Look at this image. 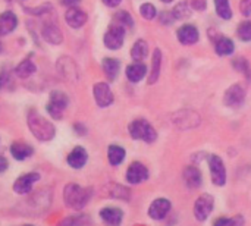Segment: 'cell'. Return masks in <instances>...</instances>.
<instances>
[{
	"label": "cell",
	"instance_id": "obj_47",
	"mask_svg": "<svg viewBox=\"0 0 251 226\" xmlns=\"http://www.w3.org/2000/svg\"><path fill=\"white\" fill-rule=\"evenodd\" d=\"M247 76H249V81L251 82V69H249V72H247Z\"/></svg>",
	"mask_w": 251,
	"mask_h": 226
},
{
	"label": "cell",
	"instance_id": "obj_38",
	"mask_svg": "<svg viewBox=\"0 0 251 226\" xmlns=\"http://www.w3.org/2000/svg\"><path fill=\"white\" fill-rule=\"evenodd\" d=\"M110 196H112V197H116V199L128 200V199H129V191H128L125 187L116 185V187H115V190H112V191H110Z\"/></svg>",
	"mask_w": 251,
	"mask_h": 226
},
{
	"label": "cell",
	"instance_id": "obj_7",
	"mask_svg": "<svg viewBox=\"0 0 251 226\" xmlns=\"http://www.w3.org/2000/svg\"><path fill=\"white\" fill-rule=\"evenodd\" d=\"M207 162H209V169H210L213 184L218 187H224L226 182V169H225L224 160L219 156L212 154V156H209Z\"/></svg>",
	"mask_w": 251,
	"mask_h": 226
},
{
	"label": "cell",
	"instance_id": "obj_4",
	"mask_svg": "<svg viewBox=\"0 0 251 226\" xmlns=\"http://www.w3.org/2000/svg\"><path fill=\"white\" fill-rule=\"evenodd\" d=\"M129 135L134 140H143L146 143H153L157 138L156 129L144 119H135L128 126Z\"/></svg>",
	"mask_w": 251,
	"mask_h": 226
},
{
	"label": "cell",
	"instance_id": "obj_48",
	"mask_svg": "<svg viewBox=\"0 0 251 226\" xmlns=\"http://www.w3.org/2000/svg\"><path fill=\"white\" fill-rule=\"evenodd\" d=\"M163 3H171V1H174V0H162Z\"/></svg>",
	"mask_w": 251,
	"mask_h": 226
},
{
	"label": "cell",
	"instance_id": "obj_43",
	"mask_svg": "<svg viewBox=\"0 0 251 226\" xmlns=\"http://www.w3.org/2000/svg\"><path fill=\"white\" fill-rule=\"evenodd\" d=\"M79 1H81V0H60V3H62L63 6H68V7H74V6H76Z\"/></svg>",
	"mask_w": 251,
	"mask_h": 226
},
{
	"label": "cell",
	"instance_id": "obj_29",
	"mask_svg": "<svg viewBox=\"0 0 251 226\" xmlns=\"http://www.w3.org/2000/svg\"><path fill=\"white\" fill-rule=\"evenodd\" d=\"M35 63L29 59V57H26V59H24L22 62H19V65L16 66V69H15V74L19 76V78H28V76H31L34 72H35Z\"/></svg>",
	"mask_w": 251,
	"mask_h": 226
},
{
	"label": "cell",
	"instance_id": "obj_2",
	"mask_svg": "<svg viewBox=\"0 0 251 226\" xmlns=\"http://www.w3.org/2000/svg\"><path fill=\"white\" fill-rule=\"evenodd\" d=\"M93 197V188H85L78 184H68L63 188V201L69 209L82 210Z\"/></svg>",
	"mask_w": 251,
	"mask_h": 226
},
{
	"label": "cell",
	"instance_id": "obj_22",
	"mask_svg": "<svg viewBox=\"0 0 251 226\" xmlns=\"http://www.w3.org/2000/svg\"><path fill=\"white\" fill-rule=\"evenodd\" d=\"M147 68L143 62H135L132 65H128L125 69V75L131 82H140L146 76Z\"/></svg>",
	"mask_w": 251,
	"mask_h": 226
},
{
	"label": "cell",
	"instance_id": "obj_32",
	"mask_svg": "<svg viewBox=\"0 0 251 226\" xmlns=\"http://www.w3.org/2000/svg\"><path fill=\"white\" fill-rule=\"evenodd\" d=\"M193 7H191V3H188V1H181V3H178L176 6H175V9L172 10V13H174V16H175V19H187V18H190L191 16V13H193Z\"/></svg>",
	"mask_w": 251,
	"mask_h": 226
},
{
	"label": "cell",
	"instance_id": "obj_16",
	"mask_svg": "<svg viewBox=\"0 0 251 226\" xmlns=\"http://www.w3.org/2000/svg\"><path fill=\"white\" fill-rule=\"evenodd\" d=\"M100 218L107 226H121L124 212L118 207H104L100 210Z\"/></svg>",
	"mask_w": 251,
	"mask_h": 226
},
{
	"label": "cell",
	"instance_id": "obj_34",
	"mask_svg": "<svg viewBox=\"0 0 251 226\" xmlns=\"http://www.w3.org/2000/svg\"><path fill=\"white\" fill-rule=\"evenodd\" d=\"M237 35L241 41H251V21H244L238 25Z\"/></svg>",
	"mask_w": 251,
	"mask_h": 226
},
{
	"label": "cell",
	"instance_id": "obj_41",
	"mask_svg": "<svg viewBox=\"0 0 251 226\" xmlns=\"http://www.w3.org/2000/svg\"><path fill=\"white\" fill-rule=\"evenodd\" d=\"M191 7L194 10H204L206 9V0H191Z\"/></svg>",
	"mask_w": 251,
	"mask_h": 226
},
{
	"label": "cell",
	"instance_id": "obj_37",
	"mask_svg": "<svg viewBox=\"0 0 251 226\" xmlns=\"http://www.w3.org/2000/svg\"><path fill=\"white\" fill-rule=\"evenodd\" d=\"M232 66H234L235 71H238V72H241V74H247L249 69H250L249 60H247L246 57H241V56L232 60Z\"/></svg>",
	"mask_w": 251,
	"mask_h": 226
},
{
	"label": "cell",
	"instance_id": "obj_21",
	"mask_svg": "<svg viewBox=\"0 0 251 226\" xmlns=\"http://www.w3.org/2000/svg\"><path fill=\"white\" fill-rule=\"evenodd\" d=\"M182 176H184L185 185H187L188 188H193V190L199 188V187L201 185V182H203L201 172H200L196 166H188V168H185Z\"/></svg>",
	"mask_w": 251,
	"mask_h": 226
},
{
	"label": "cell",
	"instance_id": "obj_15",
	"mask_svg": "<svg viewBox=\"0 0 251 226\" xmlns=\"http://www.w3.org/2000/svg\"><path fill=\"white\" fill-rule=\"evenodd\" d=\"M57 68L66 79L69 81L78 79V68H76V63L71 57H60L57 60Z\"/></svg>",
	"mask_w": 251,
	"mask_h": 226
},
{
	"label": "cell",
	"instance_id": "obj_31",
	"mask_svg": "<svg viewBox=\"0 0 251 226\" xmlns=\"http://www.w3.org/2000/svg\"><path fill=\"white\" fill-rule=\"evenodd\" d=\"M215 10L222 19L229 21L232 18V9L229 0H215Z\"/></svg>",
	"mask_w": 251,
	"mask_h": 226
},
{
	"label": "cell",
	"instance_id": "obj_42",
	"mask_svg": "<svg viewBox=\"0 0 251 226\" xmlns=\"http://www.w3.org/2000/svg\"><path fill=\"white\" fill-rule=\"evenodd\" d=\"M9 76H10V75H9L7 72H1V74H0V90L4 88V87L9 84Z\"/></svg>",
	"mask_w": 251,
	"mask_h": 226
},
{
	"label": "cell",
	"instance_id": "obj_19",
	"mask_svg": "<svg viewBox=\"0 0 251 226\" xmlns=\"http://www.w3.org/2000/svg\"><path fill=\"white\" fill-rule=\"evenodd\" d=\"M43 37L50 44H60L63 41V34H62L60 28L56 24H53V22L44 24V26H43Z\"/></svg>",
	"mask_w": 251,
	"mask_h": 226
},
{
	"label": "cell",
	"instance_id": "obj_14",
	"mask_svg": "<svg viewBox=\"0 0 251 226\" xmlns=\"http://www.w3.org/2000/svg\"><path fill=\"white\" fill-rule=\"evenodd\" d=\"M171 201L166 200V199H157L154 200L151 204H150V209H149V216L153 219V221H162L166 218V215L171 212Z\"/></svg>",
	"mask_w": 251,
	"mask_h": 226
},
{
	"label": "cell",
	"instance_id": "obj_49",
	"mask_svg": "<svg viewBox=\"0 0 251 226\" xmlns=\"http://www.w3.org/2000/svg\"><path fill=\"white\" fill-rule=\"evenodd\" d=\"M22 226H34V225H29V224H26V225H22Z\"/></svg>",
	"mask_w": 251,
	"mask_h": 226
},
{
	"label": "cell",
	"instance_id": "obj_23",
	"mask_svg": "<svg viewBox=\"0 0 251 226\" xmlns=\"http://www.w3.org/2000/svg\"><path fill=\"white\" fill-rule=\"evenodd\" d=\"M10 154L15 160H25L34 154V149L26 143H13L10 146Z\"/></svg>",
	"mask_w": 251,
	"mask_h": 226
},
{
	"label": "cell",
	"instance_id": "obj_8",
	"mask_svg": "<svg viewBox=\"0 0 251 226\" xmlns=\"http://www.w3.org/2000/svg\"><path fill=\"white\" fill-rule=\"evenodd\" d=\"M213 206H215V199L210 194L200 196L194 203V216H196V219L200 221V222H204L210 216V213L213 210Z\"/></svg>",
	"mask_w": 251,
	"mask_h": 226
},
{
	"label": "cell",
	"instance_id": "obj_27",
	"mask_svg": "<svg viewBox=\"0 0 251 226\" xmlns=\"http://www.w3.org/2000/svg\"><path fill=\"white\" fill-rule=\"evenodd\" d=\"M149 54V46L144 40H137L131 49V57L135 62H143Z\"/></svg>",
	"mask_w": 251,
	"mask_h": 226
},
{
	"label": "cell",
	"instance_id": "obj_24",
	"mask_svg": "<svg viewBox=\"0 0 251 226\" xmlns=\"http://www.w3.org/2000/svg\"><path fill=\"white\" fill-rule=\"evenodd\" d=\"M101 66H103V72L107 76V79L115 81L116 76H118V74H119V69H121L119 60L118 59H113V57H106V59H103Z\"/></svg>",
	"mask_w": 251,
	"mask_h": 226
},
{
	"label": "cell",
	"instance_id": "obj_1",
	"mask_svg": "<svg viewBox=\"0 0 251 226\" xmlns=\"http://www.w3.org/2000/svg\"><path fill=\"white\" fill-rule=\"evenodd\" d=\"M28 128L31 134L38 140V141H50L56 135V128L54 125L47 121L44 116H41L37 110H29L28 118H26Z\"/></svg>",
	"mask_w": 251,
	"mask_h": 226
},
{
	"label": "cell",
	"instance_id": "obj_26",
	"mask_svg": "<svg viewBox=\"0 0 251 226\" xmlns=\"http://www.w3.org/2000/svg\"><path fill=\"white\" fill-rule=\"evenodd\" d=\"M125 156H126V151H125L124 147L116 146V144L109 146V149H107V159H109V163L112 166H119L125 160Z\"/></svg>",
	"mask_w": 251,
	"mask_h": 226
},
{
	"label": "cell",
	"instance_id": "obj_13",
	"mask_svg": "<svg viewBox=\"0 0 251 226\" xmlns=\"http://www.w3.org/2000/svg\"><path fill=\"white\" fill-rule=\"evenodd\" d=\"M176 37L178 41L184 46H191L196 44L200 38V32L197 29V26L191 25V24H185L182 25L178 31H176Z\"/></svg>",
	"mask_w": 251,
	"mask_h": 226
},
{
	"label": "cell",
	"instance_id": "obj_20",
	"mask_svg": "<svg viewBox=\"0 0 251 226\" xmlns=\"http://www.w3.org/2000/svg\"><path fill=\"white\" fill-rule=\"evenodd\" d=\"M18 25V18L13 12L6 10L0 13V35H7L12 31H15Z\"/></svg>",
	"mask_w": 251,
	"mask_h": 226
},
{
	"label": "cell",
	"instance_id": "obj_35",
	"mask_svg": "<svg viewBox=\"0 0 251 226\" xmlns=\"http://www.w3.org/2000/svg\"><path fill=\"white\" fill-rule=\"evenodd\" d=\"M213 226H244L243 216H234V218H219Z\"/></svg>",
	"mask_w": 251,
	"mask_h": 226
},
{
	"label": "cell",
	"instance_id": "obj_28",
	"mask_svg": "<svg viewBox=\"0 0 251 226\" xmlns=\"http://www.w3.org/2000/svg\"><path fill=\"white\" fill-rule=\"evenodd\" d=\"M160 66H162V51L156 49L153 51V62H151V72L149 78V84H154L159 79L160 75Z\"/></svg>",
	"mask_w": 251,
	"mask_h": 226
},
{
	"label": "cell",
	"instance_id": "obj_45",
	"mask_svg": "<svg viewBox=\"0 0 251 226\" xmlns=\"http://www.w3.org/2000/svg\"><path fill=\"white\" fill-rule=\"evenodd\" d=\"M7 166H9V163H7V160L3 157V156H0V174H3L6 169H7Z\"/></svg>",
	"mask_w": 251,
	"mask_h": 226
},
{
	"label": "cell",
	"instance_id": "obj_10",
	"mask_svg": "<svg viewBox=\"0 0 251 226\" xmlns=\"http://www.w3.org/2000/svg\"><path fill=\"white\" fill-rule=\"evenodd\" d=\"M225 104L229 107H238L244 103L246 100V88L241 84H234L231 85L224 96Z\"/></svg>",
	"mask_w": 251,
	"mask_h": 226
},
{
	"label": "cell",
	"instance_id": "obj_5",
	"mask_svg": "<svg viewBox=\"0 0 251 226\" xmlns=\"http://www.w3.org/2000/svg\"><path fill=\"white\" fill-rule=\"evenodd\" d=\"M69 104V97L62 91H51L50 101L47 103V112L53 119H62L63 112Z\"/></svg>",
	"mask_w": 251,
	"mask_h": 226
},
{
	"label": "cell",
	"instance_id": "obj_50",
	"mask_svg": "<svg viewBox=\"0 0 251 226\" xmlns=\"http://www.w3.org/2000/svg\"><path fill=\"white\" fill-rule=\"evenodd\" d=\"M0 47H1V46H0Z\"/></svg>",
	"mask_w": 251,
	"mask_h": 226
},
{
	"label": "cell",
	"instance_id": "obj_3",
	"mask_svg": "<svg viewBox=\"0 0 251 226\" xmlns=\"http://www.w3.org/2000/svg\"><path fill=\"white\" fill-rule=\"evenodd\" d=\"M51 204V190L43 188L31 194V197L26 199L25 206H21L22 213L28 215H41L44 213Z\"/></svg>",
	"mask_w": 251,
	"mask_h": 226
},
{
	"label": "cell",
	"instance_id": "obj_17",
	"mask_svg": "<svg viewBox=\"0 0 251 226\" xmlns=\"http://www.w3.org/2000/svg\"><path fill=\"white\" fill-rule=\"evenodd\" d=\"M65 19L66 24L71 28H81L85 22H87V13L84 10H81L79 7H69L65 13Z\"/></svg>",
	"mask_w": 251,
	"mask_h": 226
},
{
	"label": "cell",
	"instance_id": "obj_39",
	"mask_svg": "<svg viewBox=\"0 0 251 226\" xmlns=\"http://www.w3.org/2000/svg\"><path fill=\"white\" fill-rule=\"evenodd\" d=\"M159 21H160L163 25H171V24L175 21V16H174V13H172V12L165 10V12H162V13L159 15Z\"/></svg>",
	"mask_w": 251,
	"mask_h": 226
},
{
	"label": "cell",
	"instance_id": "obj_33",
	"mask_svg": "<svg viewBox=\"0 0 251 226\" xmlns=\"http://www.w3.org/2000/svg\"><path fill=\"white\" fill-rule=\"evenodd\" d=\"M113 18H115L113 19L115 24H119V25H122L125 28H132L134 26V19L126 10H119Z\"/></svg>",
	"mask_w": 251,
	"mask_h": 226
},
{
	"label": "cell",
	"instance_id": "obj_12",
	"mask_svg": "<svg viewBox=\"0 0 251 226\" xmlns=\"http://www.w3.org/2000/svg\"><path fill=\"white\" fill-rule=\"evenodd\" d=\"M147 178H149V169H147L143 163L134 162V163L129 165V168H128V171H126V181H128L129 184L137 185V184L144 182Z\"/></svg>",
	"mask_w": 251,
	"mask_h": 226
},
{
	"label": "cell",
	"instance_id": "obj_9",
	"mask_svg": "<svg viewBox=\"0 0 251 226\" xmlns=\"http://www.w3.org/2000/svg\"><path fill=\"white\" fill-rule=\"evenodd\" d=\"M40 179V174L38 172H29V174H25L22 176H19L15 184H13V191L19 196H25V194H29L34 184Z\"/></svg>",
	"mask_w": 251,
	"mask_h": 226
},
{
	"label": "cell",
	"instance_id": "obj_30",
	"mask_svg": "<svg viewBox=\"0 0 251 226\" xmlns=\"http://www.w3.org/2000/svg\"><path fill=\"white\" fill-rule=\"evenodd\" d=\"M91 224L88 215H72L66 216L57 226H88Z\"/></svg>",
	"mask_w": 251,
	"mask_h": 226
},
{
	"label": "cell",
	"instance_id": "obj_6",
	"mask_svg": "<svg viewBox=\"0 0 251 226\" xmlns=\"http://www.w3.org/2000/svg\"><path fill=\"white\" fill-rule=\"evenodd\" d=\"M125 26L119 25V24H112L109 26V29L106 31L104 37H103V41H104V46L110 50H118L122 47L124 44V38H125Z\"/></svg>",
	"mask_w": 251,
	"mask_h": 226
},
{
	"label": "cell",
	"instance_id": "obj_36",
	"mask_svg": "<svg viewBox=\"0 0 251 226\" xmlns=\"http://www.w3.org/2000/svg\"><path fill=\"white\" fill-rule=\"evenodd\" d=\"M140 13H141V16H143L144 19L151 21V19L156 18L157 10H156V7H154L153 3H143L141 7H140Z\"/></svg>",
	"mask_w": 251,
	"mask_h": 226
},
{
	"label": "cell",
	"instance_id": "obj_40",
	"mask_svg": "<svg viewBox=\"0 0 251 226\" xmlns=\"http://www.w3.org/2000/svg\"><path fill=\"white\" fill-rule=\"evenodd\" d=\"M240 9H241V13H243L244 16H250L251 0H241V1H240Z\"/></svg>",
	"mask_w": 251,
	"mask_h": 226
},
{
	"label": "cell",
	"instance_id": "obj_46",
	"mask_svg": "<svg viewBox=\"0 0 251 226\" xmlns=\"http://www.w3.org/2000/svg\"><path fill=\"white\" fill-rule=\"evenodd\" d=\"M74 128H75V131H76L79 135H84V134L87 132L85 126H84V125H81V124H75V126H74Z\"/></svg>",
	"mask_w": 251,
	"mask_h": 226
},
{
	"label": "cell",
	"instance_id": "obj_11",
	"mask_svg": "<svg viewBox=\"0 0 251 226\" xmlns=\"http://www.w3.org/2000/svg\"><path fill=\"white\" fill-rule=\"evenodd\" d=\"M93 93H94V99H96L97 106L107 107L113 103V93L106 82H97L93 88Z\"/></svg>",
	"mask_w": 251,
	"mask_h": 226
},
{
	"label": "cell",
	"instance_id": "obj_18",
	"mask_svg": "<svg viewBox=\"0 0 251 226\" xmlns=\"http://www.w3.org/2000/svg\"><path fill=\"white\" fill-rule=\"evenodd\" d=\"M68 165L71 166V168H74V169H81V168H84L85 166V163H87V160H88V154H87V151H85V149L84 147H79V146H76L69 154H68Z\"/></svg>",
	"mask_w": 251,
	"mask_h": 226
},
{
	"label": "cell",
	"instance_id": "obj_44",
	"mask_svg": "<svg viewBox=\"0 0 251 226\" xmlns=\"http://www.w3.org/2000/svg\"><path fill=\"white\" fill-rule=\"evenodd\" d=\"M106 6H109V7H116V6H119L121 4V1L122 0H101Z\"/></svg>",
	"mask_w": 251,
	"mask_h": 226
},
{
	"label": "cell",
	"instance_id": "obj_25",
	"mask_svg": "<svg viewBox=\"0 0 251 226\" xmlns=\"http://www.w3.org/2000/svg\"><path fill=\"white\" fill-rule=\"evenodd\" d=\"M215 50L219 56H231L235 50V44L228 37H219L215 41Z\"/></svg>",
	"mask_w": 251,
	"mask_h": 226
}]
</instances>
